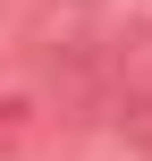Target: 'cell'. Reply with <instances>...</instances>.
<instances>
[{
    "mask_svg": "<svg viewBox=\"0 0 152 161\" xmlns=\"http://www.w3.org/2000/svg\"><path fill=\"white\" fill-rule=\"evenodd\" d=\"M8 110H17V102H0V119H8Z\"/></svg>",
    "mask_w": 152,
    "mask_h": 161,
    "instance_id": "cell-1",
    "label": "cell"
}]
</instances>
